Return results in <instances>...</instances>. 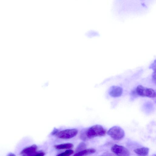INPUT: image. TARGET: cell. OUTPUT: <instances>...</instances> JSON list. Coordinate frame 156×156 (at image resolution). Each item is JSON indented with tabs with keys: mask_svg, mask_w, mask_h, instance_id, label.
Returning a JSON list of instances; mask_svg holds the SVG:
<instances>
[{
	"mask_svg": "<svg viewBox=\"0 0 156 156\" xmlns=\"http://www.w3.org/2000/svg\"><path fill=\"white\" fill-rule=\"evenodd\" d=\"M85 132L87 139H91L104 136L106 134V130L101 126L96 125L89 128Z\"/></svg>",
	"mask_w": 156,
	"mask_h": 156,
	"instance_id": "6da1fadb",
	"label": "cell"
},
{
	"mask_svg": "<svg viewBox=\"0 0 156 156\" xmlns=\"http://www.w3.org/2000/svg\"><path fill=\"white\" fill-rule=\"evenodd\" d=\"M135 92L137 95L142 97L153 98L156 96V92L154 89L142 85H139L137 87Z\"/></svg>",
	"mask_w": 156,
	"mask_h": 156,
	"instance_id": "7a4b0ae2",
	"label": "cell"
},
{
	"mask_svg": "<svg viewBox=\"0 0 156 156\" xmlns=\"http://www.w3.org/2000/svg\"><path fill=\"white\" fill-rule=\"evenodd\" d=\"M107 133L112 138L116 140L122 139L125 136L123 129L120 127L117 126L111 127L108 131Z\"/></svg>",
	"mask_w": 156,
	"mask_h": 156,
	"instance_id": "3957f363",
	"label": "cell"
},
{
	"mask_svg": "<svg viewBox=\"0 0 156 156\" xmlns=\"http://www.w3.org/2000/svg\"><path fill=\"white\" fill-rule=\"evenodd\" d=\"M78 132V131L76 129H69L58 132L56 135L59 138L68 139L75 136Z\"/></svg>",
	"mask_w": 156,
	"mask_h": 156,
	"instance_id": "277c9868",
	"label": "cell"
},
{
	"mask_svg": "<svg viewBox=\"0 0 156 156\" xmlns=\"http://www.w3.org/2000/svg\"><path fill=\"white\" fill-rule=\"evenodd\" d=\"M112 151L118 156H129L130 152L125 147L115 144L111 148Z\"/></svg>",
	"mask_w": 156,
	"mask_h": 156,
	"instance_id": "5b68a950",
	"label": "cell"
},
{
	"mask_svg": "<svg viewBox=\"0 0 156 156\" xmlns=\"http://www.w3.org/2000/svg\"><path fill=\"white\" fill-rule=\"evenodd\" d=\"M123 92V89L121 87L116 86H112L109 90V94L114 97H119L121 95Z\"/></svg>",
	"mask_w": 156,
	"mask_h": 156,
	"instance_id": "8992f818",
	"label": "cell"
},
{
	"mask_svg": "<svg viewBox=\"0 0 156 156\" xmlns=\"http://www.w3.org/2000/svg\"><path fill=\"white\" fill-rule=\"evenodd\" d=\"M37 149V146L35 144H33L24 148L21 151L20 153L22 154L30 155L36 152Z\"/></svg>",
	"mask_w": 156,
	"mask_h": 156,
	"instance_id": "52a82bcc",
	"label": "cell"
},
{
	"mask_svg": "<svg viewBox=\"0 0 156 156\" xmlns=\"http://www.w3.org/2000/svg\"><path fill=\"white\" fill-rule=\"evenodd\" d=\"M95 152L96 150L94 148L85 149L76 153L73 156H85L93 154Z\"/></svg>",
	"mask_w": 156,
	"mask_h": 156,
	"instance_id": "ba28073f",
	"label": "cell"
},
{
	"mask_svg": "<svg viewBox=\"0 0 156 156\" xmlns=\"http://www.w3.org/2000/svg\"><path fill=\"white\" fill-rule=\"evenodd\" d=\"M149 151V149L146 147L138 148L134 150V152L138 156H146L148 155Z\"/></svg>",
	"mask_w": 156,
	"mask_h": 156,
	"instance_id": "9c48e42d",
	"label": "cell"
},
{
	"mask_svg": "<svg viewBox=\"0 0 156 156\" xmlns=\"http://www.w3.org/2000/svg\"><path fill=\"white\" fill-rule=\"evenodd\" d=\"M73 147V145L71 143H65L54 146L55 148L58 150L69 149L72 148Z\"/></svg>",
	"mask_w": 156,
	"mask_h": 156,
	"instance_id": "30bf717a",
	"label": "cell"
},
{
	"mask_svg": "<svg viewBox=\"0 0 156 156\" xmlns=\"http://www.w3.org/2000/svg\"><path fill=\"white\" fill-rule=\"evenodd\" d=\"M86 145L83 142H82L80 143L77 146L76 149V151L78 152L82 151L86 148Z\"/></svg>",
	"mask_w": 156,
	"mask_h": 156,
	"instance_id": "8fae6325",
	"label": "cell"
},
{
	"mask_svg": "<svg viewBox=\"0 0 156 156\" xmlns=\"http://www.w3.org/2000/svg\"><path fill=\"white\" fill-rule=\"evenodd\" d=\"M73 151L72 150H68L64 152L58 154L56 156H69L73 154Z\"/></svg>",
	"mask_w": 156,
	"mask_h": 156,
	"instance_id": "7c38bea8",
	"label": "cell"
},
{
	"mask_svg": "<svg viewBox=\"0 0 156 156\" xmlns=\"http://www.w3.org/2000/svg\"><path fill=\"white\" fill-rule=\"evenodd\" d=\"M23 156H44L45 153L43 152H36L31 154L27 155L23 154Z\"/></svg>",
	"mask_w": 156,
	"mask_h": 156,
	"instance_id": "4fadbf2b",
	"label": "cell"
},
{
	"mask_svg": "<svg viewBox=\"0 0 156 156\" xmlns=\"http://www.w3.org/2000/svg\"><path fill=\"white\" fill-rule=\"evenodd\" d=\"M58 130L56 129H54L53 131L52 132V133H51V134L52 135H56L57 134V133L58 132Z\"/></svg>",
	"mask_w": 156,
	"mask_h": 156,
	"instance_id": "5bb4252c",
	"label": "cell"
},
{
	"mask_svg": "<svg viewBox=\"0 0 156 156\" xmlns=\"http://www.w3.org/2000/svg\"><path fill=\"white\" fill-rule=\"evenodd\" d=\"M152 79L155 82V73L154 72L152 75Z\"/></svg>",
	"mask_w": 156,
	"mask_h": 156,
	"instance_id": "9a60e30c",
	"label": "cell"
},
{
	"mask_svg": "<svg viewBox=\"0 0 156 156\" xmlns=\"http://www.w3.org/2000/svg\"><path fill=\"white\" fill-rule=\"evenodd\" d=\"M7 156H16V155L13 153H10L8 154Z\"/></svg>",
	"mask_w": 156,
	"mask_h": 156,
	"instance_id": "2e32d148",
	"label": "cell"
},
{
	"mask_svg": "<svg viewBox=\"0 0 156 156\" xmlns=\"http://www.w3.org/2000/svg\"><path fill=\"white\" fill-rule=\"evenodd\" d=\"M156 156V155L155 154H154V155H153V156Z\"/></svg>",
	"mask_w": 156,
	"mask_h": 156,
	"instance_id": "e0dca14e",
	"label": "cell"
}]
</instances>
